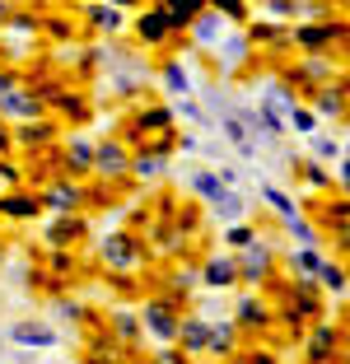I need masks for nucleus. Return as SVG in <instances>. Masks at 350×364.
Returning <instances> with one entry per match:
<instances>
[{"label": "nucleus", "mask_w": 350, "mask_h": 364, "mask_svg": "<svg viewBox=\"0 0 350 364\" xmlns=\"http://www.w3.org/2000/svg\"><path fill=\"white\" fill-rule=\"evenodd\" d=\"M14 336H19L23 346H38V350H43V346H52V341H56V336L47 332V327H19V332H14Z\"/></svg>", "instance_id": "nucleus-1"}, {"label": "nucleus", "mask_w": 350, "mask_h": 364, "mask_svg": "<svg viewBox=\"0 0 350 364\" xmlns=\"http://www.w3.org/2000/svg\"><path fill=\"white\" fill-rule=\"evenodd\" d=\"M196 187H201V192L211 196V201H220V196H224V187H220L215 178H196Z\"/></svg>", "instance_id": "nucleus-2"}]
</instances>
